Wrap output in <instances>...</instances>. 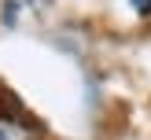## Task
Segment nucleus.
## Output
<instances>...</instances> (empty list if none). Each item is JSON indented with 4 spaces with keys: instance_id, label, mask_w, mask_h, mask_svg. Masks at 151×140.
I'll return each mask as SVG.
<instances>
[{
    "instance_id": "nucleus-1",
    "label": "nucleus",
    "mask_w": 151,
    "mask_h": 140,
    "mask_svg": "<svg viewBox=\"0 0 151 140\" xmlns=\"http://www.w3.org/2000/svg\"><path fill=\"white\" fill-rule=\"evenodd\" d=\"M37 11H41V0H7V7H4V19L11 22V26H19V22L33 19Z\"/></svg>"
},
{
    "instance_id": "nucleus-2",
    "label": "nucleus",
    "mask_w": 151,
    "mask_h": 140,
    "mask_svg": "<svg viewBox=\"0 0 151 140\" xmlns=\"http://www.w3.org/2000/svg\"><path fill=\"white\" fill-rule=\"evenodd\" d=\"M0 140H37V133L19 118H0Z\"/></svg>"
},
{
    "instance_id": "nucleus-3",
    "label": "nucleus",
    "mask_w": 151,
    "mask_h": 140,
    "mask_svg": "<svg viewBox=\"0 0 151 140\" xmlns=\"http://www.w3.org/2000/svg\"><path fill=\"white\" fill-rule=\"evenodd\" d=\"M137 15H151V0H129Z\"/></svg>"
}]
</instances>
